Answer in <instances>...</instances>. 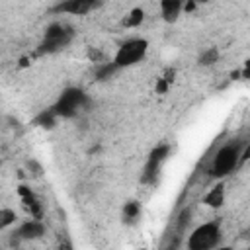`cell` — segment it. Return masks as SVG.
<instances>
[{"instance_id":"9a60e30c","label":"cell","mask_w":250,"mask_h":250,"mask_svg":"<svg viewBox=\"0 0 250 250\" xmlns=\"http://www.w3.org/2000/svg\"><path fill=\"white\" fill-rule=\"evenodd\" d=\"M219 57H221V53H219L217 47H207V49L199 55V64H201V66H211V64H215V62L219 61Z\"/></svg>"},{"instance_id":"5b68a950","label":"cell","mask_w":250,"mask_h":250,"mask_svg":"<svg viewBox=\"0 0 250 250\" xmlns=\"http://www.w3.org/2000/svg\"><path fill=\"white\" fill-rule=\"evenodd\" d=\"M86 104L88 98L80 88H66L53 105V111L57 113V117H74L80 109L86 107Z\"/></svg>"},{"instance_id":"3957f363","label":"cell","mask_w":250,"mask_h":250,"mask_svg":"<svg viewBox=\"0 0 250 250\" xmlns=\"http://www.w3.org/2000/svg\"><path fill=\"white\" fill-rule=\"evenodd\" d=\"M146 53H148V41H146L145 37H133V39L123 41V43L117 47V51H115L111 62L117 66V70L129 68V66L141 62V61L146 57Z\"/></svg>"},{"instance_id":"7a4b0ae2","label":"cell","mask_w":250,"mask_h":250,"mask_svg":"<svg viewBox=\"0 0 250 250\" xmlns=\"http://www.w3.org/2000/svg\"><path fill=\"white\" fill-rule=\"evenodd\" d=\"M72 39H74L72 27L66 25V23L55 21V23H51L45 29V33H43V37H41V41L37 45L35 55H55V53H61L62 49H66L72 43Z\"/></svg>"},{"instance_id":"ba28073f","label":"cell","mask_w":250,"mask_h":250,"mask_svg":"<svg viewBox=\"0 0 250 250\" xmlns=\"http://www.w3.org/2000/svg\"><path fill=\"white\" fill-rule=\"evenodd\" d=\"M45 234V225L41 219H27L23 221L16 232H14V240L12 242H20V240H35V238H41Z\"/></svg>"},{"instance_id":"7c38bea8","label":"cell","mask_w":250,"mask_h":250,"mask_svg":"<svg viewBox=\"0 0 250 250\" xmlns=\"http://www.w3.org/2000/svg\"><path fill=\"white\" fill-rule=\"evenodd\" d=\"M143 21H145V10L137 6V8L129 10V14H127V16L121 20V25L131 29V27H139Z\"/></svg>"},{"instance_id":"277c9868","label":"cell","mask_w":250,"mask_h":250,"mask_svg":"<svg viewBox=\"0 0 250 250\" xmlns=\"http://www.w3.org/2000/svg\"><path fill=\"white\" fill-rule=\"evenodd\" d=\"M221 223L219 221H207L199 227H195L188 238L189 250H211L221 242Z\"/></svg>"},{"instance_id":"d6986e66","label":"cell","mask_w":250,"mask_h":250,"mask_svg":"<svg viewBox=\"0 0 250 250\" xmlns=\"http://www.w3.org/2000/svg\"><path fill=\"white\" fill-rule=\"evenodd\" d=\"M88 59L94 61V62H104V53L100 49H96V47H90L88 49Z\"/></svg>"},{"instance_id":"e0dca14e","label":"cell","mask_w":250,"mask_h":250,"mask_svg":"<svg viewBox=\"0 0 250 250\" xmlns=\"http://www.w3.org/2000/svg\"><path fill=\"white\" fill-rule=\"evenodd\" d=\"M117 70V66L109 61V62H100V66H98V70H96V76H98V80H105V78H109L113 72Z\"/></svg>"},{"instance_id":"ffe728a7","label":"cell","mask_w":250,"mask_h":250,"mask_svg":"<svg viewBox=\"0 0 250 250\" xmlns=\"http://www.w3.org/2000/svg\"><path fill=\"white\" fill-rule=\"evenodd\" d=\"M0 166H2V160H0Z\"/></svg>"},{"instance_id":"4fadbf2b","label":"cell","mask_w":250,"mask_h":250,"mask_svg":"<svg viewBox=\"0 0 250 250\" xmlns=\"http://www.w3.org/2000/svg\"><path fill=\"white\" fill-rule=\"evenodd\" d=\"M141 217V203L139 201H127L123 207V221L135 223Z\"/></svg>"},{"instance_id":"2e32d148","label":"cell","mask_w":250,"mask_h":250,"mask_svg":"<svg viewBox=\"0 0 250 250\" xmlns=\"http://www.w3.org/2000/svg\"><path fill=\"white\" fill-rule=\"evenodd\" d=\"M16 219H18V215H16L14 209H10V207H2V209H0V232L6 230L8 227H12V225L16 223Z\"/></svg>"},{"instance_id":"6da1fadb","label":"cell","mask_w":250,"mask_h":250,"mask_svg":"<svg viewBox=\"0 0 250 250\" xmlns=\"http://www.w3.org/2000/svg\"><path fill=\"white\" fill-rule=\"evenodd\" d=\"M246 146V143L240 141H230L225 146H221L209 166V176L215 180H223L225 176H229L230 172H234L238 166H242L240 156H242V148Z\"/></svg>"},{"instance_id":"30bf717a","label":"cell","mask_w":250,"mask_h":250,"mask_svg":"<svg viewBox=\"0 0 250 250\" xmlns=\"http://www.w3.org/2000/svg\"><path fill=\"white\" fill-rule=\"evenodd\" d=\"M184 10V0H160V16L166 23H174Z\"/></svg>"},{"instance_id":"52a82bcc","label":"cell","mask_w":250,"mask_h":250,"mask_svg":"<svg viewBox=\"0 0 250 250\" xmlns=\"http://www.w3.org/2000/svg\"><path fill=\"white\" fill-rule=\"evenodd\" d=\"M100 0H61L53 6V14H68V16H86L92 12Z\"/></svg>"},{"instance_id":"ac0fdd59","label":"cell","mask_w":250,"mask_h":250,"mask_svg":"<svg viewBox=\"0 0 250 250\" xmlns=\"http://www.w3.org/2000/svg\"><path fill=\"white\" fill-rule=\"evenodd\" d=\"M189 221H191V209H182L180 211V215H178V221H176V227H178V230L180 232H184L186 229H188V225H189Z\"/></svg>"},{"instance_id":"8992f818","label":"cell","mask_w":250,"mask_h":250,"mask_svg":"<svg viewBox=\"0 0 250 250\" xmlns=\"http://www.w3.org/2000/svg\"><path fill=\"white\" fill-rule=\"evenodd\" d=\"M170 154V145H158L156 148H152V152L148 154V160L145 164V170H143V182L145 184H152L158 176V170L162 166V162L168 158Z\"/></svg>"},{"instance_id":"5bb4252c","label":"cell","mask_w":250,"mask_h":250,"mask_svg":"<svg viewBox=\"0 0 250 250\" xmlns=\"http://www.w3.org/2000/svg\"><path fill=\"white\" fill-rule=\"evenodd\" d=\"M57 113L53 111V107L51 109H45V111H41L39 115H37V119H35V123L39 125V127H43V129H51L55 123H57Z\"/></svg>"},{"instance_id":"8fae6325","label":"cell","mask_w":250,"mask_h":250,"mask_svg":"<svg viewBox=\"0 0 250 250\" xmlns=\"http://www.w3.org/2000/svg\"><path fill=\"white\" fill-rule=\"evenodd\" d=\"M225 184L223 182H217L207 193H205V197H203V203L207 205V207H211V209H219L223 203H225Z\"/></svg>"},{"instance_id":"9c48e42d","label":"cell","mask_w":250,"mask_h":250,"mask_svg":"<svg viewBox=\"0 0 250 250\" xmlns=\"http://www.w3.org/2000/svg\"><path fill=\"white\" fill-rule=\"evenodd\" d=\"M18 193H20L21 203H23V207L27 209V213H29L33 219H43V205H41V201L37 199V195L31 191V188L20 186V188H18Z\"/></svg>"}]
</instances>
